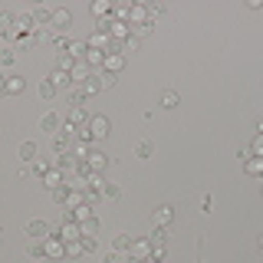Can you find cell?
I'll use <instances>...</instances> for the list:
<instances>
[{
	"label": "cell",
	"mask_w": 263,
	"mask_h": 263,
	"mask_svg": "<svg viewBox=\"0 0 263 263\" xmlns=\"http://www.w3.org/2000/svg\"><path fill=\"white\" fill-rule=\"evenodd\" d=\"M69 142H72V138H66V135H53V158L69 155Z\"/></svg>",
	"instance_id": "cell-16"
},
{
	"label": "cell",
	"mask_w": 263,
	"mask_h": 263,
	"mask_svg": "<svg viewBox=\"0 0 263 263\" xmlns=\"http://www.w3.org/2000/svg\"><path fill=\"white\" fill-rule=\"evenodd\" d=\"M128 27H132V36H135V40H142V36H152L155 23H152V20H145V23H128Z\"/></svg>",
	"instance_id": "cell-17"
},
{
	"label": "cell",
	"mask_w": 263,
	"mask_h": 263,
	"mask_svg": "<svg viewBox=\"0 0 263 263\" xmlns=\"http://www.w3.org/2000/svg\"><path fill=\"white\" fill-rule=\"evenodd\" d=\"M30 257L33 260H46V240H33L30 243Z\"/></svg>",
	"instance_id": "cell-25"
},
{
	"label": "cell",
	"mask_w": 263,
	"mask_h": 263,
	"mask_svg": "<svg viewBox=\"0 0 263 263\" xmlns=\"http://www.w3.org/2000/svg\"><path fill=\"white\" fill-rule=\"evenodd\" d=\"M20 158L23 161H33V158H36V142H23L20 145Z\"/></svg>",
	"instance_id": "cell-27"
},
{
	"label": "cell",
	"mask_w": 263,
	"mask_h": 263,
	"mask_svg": "<svg viewBox=\"0 0 263 263\" xmlns=\"http://www.w3.org/2000/svg\"><path fill=\"white\" fill-rule=\"evenodd\" d=\"M260 250H263V237H260Z\"/></svg>",
	"instance_id": "cell-47"
},
{
	"label": "cell",
	"mask_w": 263,
	"mask_h": 263,
	"mask_svg": "<svg viewBox=\"0 0 263 263\" xmlns=\"http://www.w3.org/2000/svg\"><path fill=\"white\" fill-rule=\"evenodd\" d=\"M145 13H148V7H132V20L135 23H145Z\"/></svg>",
	"instance_id": "cell-38"
},
{
	"label": "cell",
	"mask_w": 263,
	"mask_h": 263,
	"mask_svg": "<svg viewBox=\"0 0 263 263\" xmlns=\"http://www.w3.org/2000/svg\"><path fill=\"white\" fill-rule=\"evenodd\" d=\"M102 69L112 72V76H115V72H122V69H125V56H122V53H109V56H105V66H102Z\"/></svg>",
	"instance_id": "cell-8"
},
{
	"label": "cell",
	"mask_w": 263,
	"mask_h": 263,
	"mask_svg": "<svg viewBox=\"0 0 263 263\" xmlns=\"http://www.w3.org/2000/svg\"><path fill=\"white\" fill-rule=\"evenodd\" d=\"M92 217V208H89V204H79L76 208V224H82V220H89Z\"/></svg>",
	"instance_id": "cell-36"
},
{
	"label": "cell",
	"mask_w": 263,
	"mask_h": 263,
	"mask_svg": "<svg viewBox=\"0 0 263 263\" xmlns=\"http://www.w3.org/2000/svg\"><path fill=\"white\" fill-rule=\"evenodd\" d=\"M92 13L99 16V20H105V16L112 13V4H102V0H96V4H92Z\"/></svg>",
	"instance_id": "cell-28"
},
{
	"label": "cell",
	"mask_w": 263,
	"mask_h": 263,
	"mask_svg": "<svg viewBox=\"0 0 263 263\" xmlns=\"http://www.w3.org/2000/svg\"><path fill=\"white\" fill-rule=\"evenodd\" d=\"M99 79H102V89H109V86H115V76H112V72H99Z\"/></svg>",
	"instance_id": "cell-40"
},
{
	"label": "cell",
	"mask_w": 263,
	"mask_h": 263,
	"mask_svg": "<svg viewBox=\"0 0 263 263\" xmlns=\"http://www.w3.org/2000/svg\"><path fill=\"white\" fill-rule=\"evenodd\" d=\"M86 128H89V135H92V138H105V135L112 132V122L105 119V115H92Z\"/></svg>",
	"instance_id": "cell-2"
},
{
	"label": "cell",
	"mask_w": 263,
	"mask_h": 263,
	"mask_svg": "<svg viewBox=\"0 0 263 263\" xmlns=\"http://www.w3.org/2000/svg\"><path fill=\"white\" fill-rule=\"evenodd\" d=\"M164 10H168L164 4H148V13H164Z\"/></svg>",
	"instance_id": "cell-44"
},
{
	"label": "cell",
	"mask_w": 263,
	"mask_h": 263,
	"mask_svg": "<svg viewBox=\"0 0 263 263\" xmlns=\"http://www.w3.org/2000/svg\"><path fill=\"white\" fill-rule=\"evenodd\" d=\"M69 102L72 105H82V92H79V89H72V92H69Z\"/></svg>",
	"instance_id": "cell-43"
},
{
	"label": "cell",
	"mask_w": 263,
	"mask_h": 263,
	"mask_svg": "<svg viewBox=\"0 0 263 263\" xmlns=\"http://www.w3.org/2000/svg\"><path fill=\"white\" fill-rule=\"evenodd\" d=\"M69 76H72V86H82V82H86L89 76H92V72H89V66H86V63H79L76 69L69 72Z\"/></svg>",
	"instance_id": "cell-20"
},
{
	"label": "cell",
	"mask_w": 263,
	"mask_h": 263,
	"mask_svg": "<svg viewBox=\"0 0 263 263\" xmlns=\"http://www.w3.org/2000/svg\"><path fill=\"white\" fill-rule=\"evenodd\" d=\"M105 263H125V257L119 250H112V253H105Z\"/></svg>",
	"instance_id": "cell-42"
},
{
	"label": "cell",
	"mask_w": 263,
	"mask_h": 263,
	"mask_svg": "<svg viewBox=\"0 0 263 263\" xmlns=\"http://www.w3.org/2000/svg\"><path fill=\"white\" fill-rule=\"evenodd\" d=\"M69 23H72V13L66 10V7H56V10H53V23H49V27H53L56 33H66V30H69Z\"/></svg>",
	"instance_id": "cell-3"
},
{
	"label": "cell",
	"mask_w": 263,
	"mask_h": 263,
	"mask_svg": "<svg viewBox=\"0 0 263 263\" xmlns=\"http://www.w3.org/2000/svg\"><path fill=\"white\" fill-rule=\"evenodd\" d=\"M10 63H13V49L4 46V49H0V66H10Z\"/></svg>",
	"instance_id": "cell-39"
},
{
	"label": "cell",
	"mask_w": 263,
	"mask_h": 263,
	"mask_svg": "<svg viewBox=\"0 0 263 263\" xmlns=\"http://www.w3.org/2000/svg\"><path fill=\"white\" fill-rule=\"evenodd\" d=\"M76 60H72V56H66V53H60V72H72V69H76Z\"/></svg>",
	"instance_id": "cell-30"
},
{
	"label": "cell",
	"mask_w": 263,
	"mask_h": 263,
	"mask_svg": "<svg viewBox=\"0 0 263 263\" xmlns=\"http://www.w3.org/2000/svg\"><path fill=\"white\" fill-rule=\"evenodd\" d=\"M43 263H56V260H49V257H46V260H43Z\"/></svg>",
	"instance_id": "cell-46"
},
{
	"label": "cell",
	"mask_w": 263,
	"mask_h": 263,
	"mask_svg": "<svg viewBox=\"0 0 263 263\" xmlns=\"http://www.w3.org/2000/svg\"><path fill=\"white\" fill-rule=\"evenodd\" d=\"M30 16H33V23H36V27H49V23H53V10H46V7H36Z\"/></svg>",
	"instance_id": "cell-14"
},
{
	"label": "cell",
	"mask_w": 263,
	"mask_h": 263,
	"mask_svg": "<svg viewBox=\"0 0 263 263\" xmlns=\"http://www.w3.org/2000/svg\"><path fill=\"white\" fill-rule=\"evenodd\" d=\"M53 201H60V204H69V197H72V187L69 184H60V187H53Z\"/></svg>",
	"instance_id": "cell-23"
},
{
	"label": "cell",
	"mask_w": 263,
	"mask_h": 263,
	"mask_svg": "<svg viewBox=\"0 0 263 263\" xmlns=\"http://www.w3.org/2000/svg\"><path fill=\"white\" fill-rule=\"evenodd\" d=\"M145 263H148V260H145Z\"/></svg>",
	"instance_id": "cell-48"
},
{
	"label": "cell",
	"mask_w": 263,
	"mask_h": 263,
	"mask_svg": "<svg viewBox=\"0 0 263 263\" xmlns=\"http://www.w3.org/2000/svg\"><path fill=\"white\" fill-rule=\"evenodd\" d=\"M211 208H214V197H211V194H204V197H201V211H204V214H211Z\"/></svg>",
	"instance_id": "cell-41"
},
{
	"label": "cell",
	"mask_w": 263,
	"mask_h": 263,
	"mask_svg": "<svg viewBox=\"0 0 263 263\" xmlns=\"http://www.w3.org/2000/svg\"><path fill=\"white\" fill-rule=\"evenodd\" d=\"M86 161H89V168H92L96 175H99V171L105 168V164H109V158H105V155L99 152V148H92V152H89V158H86Z\"/></svg>",
	"instance_id": "cell-13"
},
{
	"label": "cell",
	"mask_w": 263,
	"mask_h": 263,
	"mask_svg": "<svg viewBox=\"0 0 263 263\" xmlns=\"http://www.w3.org/2000/svg\"><path fill=\"white\" fill-rule=\"evenodd\" d=\"M109 40H112V36H109V33H102V30H96V33H92V36H89V43H86V46H89V49H105V46H109Z\"/></svg>",
	"instance_id": "cell-15"
},
{
	"label": "cell",
	"mask_w": 263,
	"mask_h": 263,
	"mask_svg": "<svg viewBox=\"0 0 263 263\" xmlns=\"http://www.w3.org/2000/svg\"><path fill=\"white\" fill-rule=\"evenodd\" d=\"M161 105H164V109H175V105H178V92L164 89V92H161Z\"/></svg>",
	"instance_id": "cell-31"
},
{
	"label": "cell",
	"mask_w": 263,
	"mask_h": 263,
	"mask_svg": "<svg viewBox=\"0 0 263 263\" xmlns=\"http://www.w3.org/2000/svg\"><path fill=\"white\" fill-rule=\"evenodd\" d=\"M23 86H27V82H23V76H16V72H10V76H7V96L23 92Z\"/></svg>",
	"instance_id": "cell-18"
},
{
	"label": "cell",
	"mask_w": 263,
	"mask_h": 263,
	"mask_svg": "<svg viewBox=\"0 0 263 263\" xmlns=\"http://www.w3.org/2000/svg\"><path fill=\"white\" fill-rule=\"evenodd\" d=\"M89 178H92V184H89V187H96L105 201H119V197H122V187L115 184V181H105L102 175H89Z\"/></svg>",
	"instance_id": "cell-1"
},
{
	"label": "cell",
	"mask_w": 263,
	"mask_h": 263,
	"mask_svg": "<svg viewBox=\"0 0 263 263\" xmlns=\"http://www.w3.org/2000/svg\"><path fill=\"white\" fill-rule=\"evenodd\" d=\"M148 240H152V247H164V240H168V234H164V227H155Z\"/></svg>",
	"instance_id": "cell-29"
},
{
	"label": "cell",
	"mask_w": 263,
	"mask_h": 263,
	"mask_svg": "<svg viewBox=\"0 0 263 263\" xmlns=\"http://www.w3.org/2000/svg\"><path fill=\"white\" fill-rule=\"evenodd\" d=\"M243 171H247V175H253V178H263V158H247L243 161Z\"/></svg>",
	"instance_id": "cell-19"
},
{
	"label": "cell",
	"mask_w": 263,
	"mask_h": 263,
	"mask_svg": "<svg viewBox=\"0 0 263 263\" xmlns=\"http://www.w3.org/2000/svg\"><path fill=\"white\" fill-rule=\"evenodd\" d=\"M96 230H99V220L96 217H89V220H82V224H79V234L82 237H96Z\"/></svg>",
	"instance_id": "cell-26"
},
{
	"label": "cell",
	"mask_w": 263,
	"mask_h": 263,
	"mask_svg": "<svg viewBox=\"0 0 263 263\" xmlns=\"http://www.w3.org/2000/svg\"><path fill=\"white\" fill-rule=\"evenodd\" d=\"M112 243H115V250H119V253H128V250H132V243H135V240H132L128 234H115V240H112Z\"/></svg>",
	"instance_id": "cell-24"
},
{
	"label": "cell",
	"mask_w": 263,
	"mask_h": 263,
	"mask_svg": "<svg viewBox=\"0 0 263 263\" xmlns=\"http://www.w3.org/2000/svg\"><path fill=\"white\" fill-rule=\"evenodd\" d=\"M171 217H175V211L164 204V208H158V211L152 214V224H155V227H168V224H171Z\"/></svg>",
	"instance_id": "cell-11"
},
{
	"label": "cell",
	"mask_w": 263,
	"mask_h": 263,
	"mask_svg": "<svg viewBox=\"0 0 263 263\" xmlns=\"http://www.w3.org/2000/svg\"><path fill=\"white\" fill-rule=\"evenodd\" d=\"M79 247H82V253H96L99 250V243L92 240V237H79Z\"/></svg>",
	"instance_id": "cell-34"
},
{
	"label": "cell",
	"mask_w": 263,
	"mask_h": 263,
	"mask_svg": "<svg viewBox=\"0 0 263 263\" xmlns=\"http://www.w3.org/2000/svg\"><path fill=\"white\" fill-rule=\"evenodd\" d=\"M27 237H33V240H49V224H46V220H30V224H27Z\"/></svg>",
	"instance_id": "cell-6"
},
{
	"label": "cell",
	"mask_w": 263,
	"mask_h": 263,
	"mask_svg": "<svg viewBox=\"0 0 263 263\" xmlns=\"http://www.w3.org/2000/svg\"><path fill=\"white\" fill-rule=\"evenodd\" d=\"M89 119H92V115L82 109V105H69V115H66V122H69V125L82 128V125H89Z\"/></svg>",
	"instance_id": "cell-5"
},
{
	"label": "cell",
	"mask_w": 263,
	"mask_h": 263,
	"mask_svg": "<svg viewBox=\"0 0 263 263\" xmlns=\"http://www.w3.org/2000/svg\"><path fill=\"white\" fill-rule=\"evenodd\" d=\"M82 96H96V92H102V79L99 76H89L86 82H82V86H76Z\"/></svg>",
	"instance_id": "cell-12"
},
{
	"label": "cell",
	"mask_w": 263,
	"mask_h": 263,
	"mask_svg": "<svg viewBox=\"0 0 263 263\" xmlns=\"http://www.w3.org/2000/svg\"><path fill=\"white\" fill-rule=\"evenodd\" d=\"M40 96H43V99H53L56 96V86L49 79H43V82H40Z\"/></svg>",
	"instance_id": "cell-35"
},
{
	"label": "cell",
	"mask_w": 263,
	"mask_h": 263,
	"mask_svg": "<svg viewBox=\"0 0 263 263\" xmlns=\"http://www.w3.org/2000/svg\"><path fill=\"white\" fill-rule=\"evenodd\" d=\"M0 96H7V76H0Z\"/></svg>",
	"instance_id": "cell-45"
},
{
	"label": "cell",
	"mask_w": 263,
	"mask_h": 263,
	"mask_svg": "<svg viewBox=\"0 0 263 263\" xmlns=\"http://www.w3.org/2000/svg\"><path fill=\"white\" fill-rule=\"evenodd\" d=\"M43 184L49 187V191H53V187H60V184H63V171H60V168L46 171V175H43Z\"/></svg>",
	"instance_id": "cell-22"
},
{
	"label": "cell",
	"mask_w": 263,
	"mask_h": 263,
	"mask_svg": "<svg viewBox=\"0 0 263 263\" xmlns=\"http://www.w3.org/2000/svg\"><path fill=\"white\" fill-rule=\"evenodd\" d=\"M49 82H53L56 89H66V86H72V76H69V72H60V69H56V72H49Z\"/></svg>",
	"instance_id": "cell-21"
},
{
	"label": "cell",
	"mask_w": 263,
	"mask_h": 263,
	"mask_svg": "<svg viewBox=\"0 0 263 263\" xmlns=\"http://www.w3.org/2000/svg\"><path fill=\"white\" fill-rule=\"evenodd\" d=\"M40 128H43V132H49V135H56V132L63 128V119H60L56 112H46L43 119H40Z\"/></svg>",
	"instance_id": "cell-7"
},
{
	"label": "cell",
	"mask_w": 263,
	"mask_h": 263,
	"mask_svg": "<svg viewBox=\"0 0 263 263\" xmlns=\"http://www.w3.org/2000/svg\"><path fill=\"white\" fill-rule=\"evenodd\" d=\"M152 152H155V148H152V142H142V145L135 148V155H138L142 161H145V158H152Z\"/></svg>",
	"instance_id": "cell-37"
},
{
	"label": "cell",
	"mask_w": 263,
	"mask_h": 263,
	"mask_svg": "<svg viewBox=\"0 0 263 263\" xmlns=\"http://www.w3.org/2000/svg\"><path fill=\"white\" fill-rule=\"evenodd\" d=\"M250 155H253V158H263V132L250 142Z\"/></svg>",
	"instance_id": "cell-33"
},
{
	"label": "cell",
	"mask_w": 263,
	"mask_h": 263,
	"mask_svg": "<svg viewBox=\"0 0 263 263\" xmlns=\"http://www.w3.org/2000/svg\"><path fill=\"white\" fill-rule=\"evenodd\" d=\"M105 56H109L105 49H89V46H86V56H82V63H86L89 69H102V66H105Z\"/></svg>",
	"instance_id": "cell-4"
},
{
	"label": "cell",
	"mask_w": 263,
	"mask_h": 263,
	"mask_svg": "<svg viewBox=\"0 0 263 263\" xmlns=\"http://www.w3.org/2000/svg\"><path fill=\"white\" fill-rule=\"evenodd\" d=\"M79 224H60V240L63 243H76L79 240Z\"/></svg>",
	"instance_id": "cell-10"
},
{
	"label": "cell",
	"mask_w": 263,
	"mask_h": 263,
	"mask_svg": "<svg viewBox=\"0 0 263 263\" xmlns=\"http://www.w3.org/2000/svg\"><path fill=\"white\" fill-rule=\"evenodd\" d=\"M30 168H33V175H40V178H43L46 171H53V161H33Z\"/></svg>",
	"instance_id": "cell-32"
},
{
	"label": "cell",
	"mask_w": 263,
	"mask_h": 263,
	"mask_svg": "<svg viewBox=\"0 0 263 263\" xmlns=\"http://www.w3.org/2000/svg\"><path fill=\"white\" fill-rule=\"evenodd\" d=\"M46 257H49V260L66 257V243L60 240V237H49V240H46Z\"/></svg>",
	"instance_id": "cell-9"
}]
</instances>
